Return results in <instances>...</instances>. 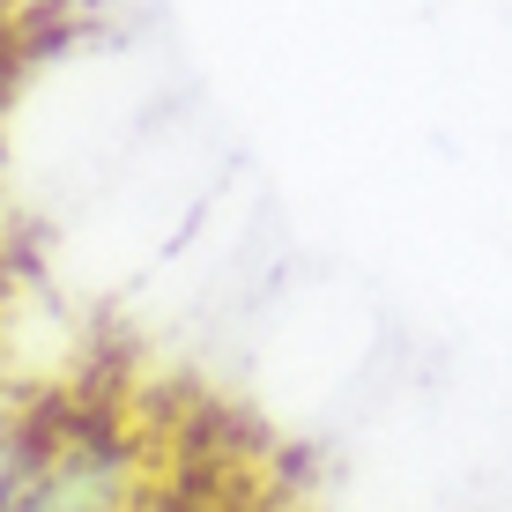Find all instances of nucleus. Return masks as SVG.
Masks as SVG:
<instances>
[{
  "instance_id": "1",
  "label": "nucleus",
  "mask_w": 512,
  "mask_h": 512,
  "mask_svg": "<svg viewBox=\"0 0 512 512\" xmlns=\"http://www.w3.org/2000/svg\"><path fill=\"white\" fill-rule=\"evenodd\" d=\"M0 512H134V453L112 431H67L38 423L23 483Z\"/></svg>"
},
{
  "instance_id": "2",
  "label": "nucleus",
  "mask_w": 512,
  "mask_h": 512,
  "mask_svg": "<svg viewBox=\"0 0 512 512\" xmlns=\"http://www.w3.org/2000/svg\"><path fill=\"white\" fill-rule=\"evenodd\" d=\"M30 446H38V423H30V416H23V401L0 386V505H8V490H15V483H23Z\"/></svg>"
}]
</instances>
